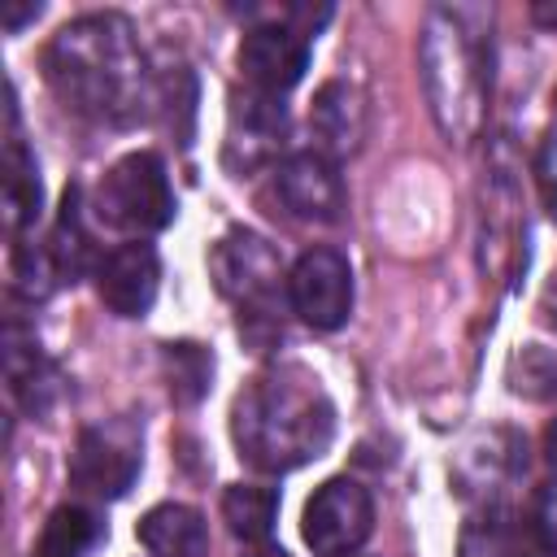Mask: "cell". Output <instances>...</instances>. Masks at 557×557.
Instances as JSON below:
<instances>
[{
	"label": "cell",
	"instance_id": "4",
	"mask_svg": "<svg viewBox=\"0 0 557 557\" xmlns=\"http://www.w3.org/2000/svg\"><path fill=\"white\" fill-rule=\"evenodd\" d=\"M209 270L218 292L239 309V331L257 335V326H265V335H283L274 305L278 296H287V274L278 265V252L261 235L244 226L226 231L209 252Z\"/></svg>",
	"mask_w": 557,
	"mask_h": 557
},
{
	"label": "cell",
	"instance_id": "19",
	"mask_svg": "<svg viewBox=\"0 0 557 557\" xmlns=\"http://www.w3.org/2000/svg\"><path fill=\"white\" fill-rule=\"evenodd\" d=\"M161 370L174 405H200L213 383V352L196 339H170L161 344Z\"/></svg>",
	"mask_w": 557,
	"mask_h": 557
},
{
	"label": "cell",
	"instance_id": "9",
	"mask_svg": "<svg viewBox=\"0 0 557 557\" xmlns=\"http://www.w3.org/2000/svg\"><path fill=\"white\" fill-rule=\"evenodd\" d=\"M274 196L283 205L287 218L296 222H313V226H335L348 209V187L339 165L309 148V152H292L278 170H274Z\"/></svg>",
	"mask_w": 557,
	"mask_h": 557
},
{
	"label": "cell",
	"instance_id": "21",
	"mask_svg": "<svg viewBox=\"0 0 557 557\" xmlns=\"http://www.w3.org/2000/svg\"><path fill=\"white\" fill-rule=\"evenodd\" d=\"M531 553H540V544L505 509H487L461 531V557H531Z\"/></svg>",
	"mask_w": 557,
	"mask_h": 557
},
{
	"label": "cell",
	"instance_id": "20",
	"mask_svg": "<svg viewBox=\"0 0 557 557\" xmlns=\"http://www.w3.org/2000/svg\"><path fill=\"white\" fill-rule=\"evenodd\" d=\"M222 518L235 540L244 544H265L278 518V492L261 483H231L222 492Z\"/></svg>",
	"mask_w": 557,
	"mask_h": 557
},
{
	"label": "cell",
	"instance_id": "12",
	"mask_svg": "<svg viewBox=\"0 0 557 557\" xmlns=\"http://www.w3.org/2000/svg\"><path fill=\"white\" fill-rule=\"evenodd\" d=\"M283 126H287L283 96H265L257 87L235 91L231 96V122H226V148H222L226 165L235 174L265 165L283 144Z\"/></svg>",
	"mask_w": 557,
	"mask_h": 557
},
{
	"label": "cell",
	"instance_id": "23",
	"mask_svg": "<svg viewBox=\"0 0 557 557\" xmlns=\"http://www.w3.org/2000/svg\"><path fill=\"white\" fill-rule=\"evenodd\" d=\"M39 13H44V4H35V0H30V4H13V0L0 4V22H4L9 35H17V30H22L26 22H35Z\"/></svg>",
	"mask_w": 557,
	"mask_h": 557
},
{
	"label": "cell",
	"instance_id": "26",
	"mask_svg": "<svg viewBox=\"0 0 557 557\" xmlns=\"http://www.w3.org/2000/svg\"><path fill=\"white\" fill-rule=\"evenodd\" d=\"M535 17H540V22H557V9H540V4H535Z\"/></svg>",
	"mask_w": 557,
	"mask_h": 557
},
{
	"label": "cell",
	"instance_id": "7",
	"mask_svg": "<svg viewBox=\"0 0 557 557\" xmlns=\"http://www.w3.org/2000/svg\"><path fill=\"white\" fill-rule=\"evenodd\" d=\"M370 531H374V500L348 474L326 479L309 496L300 518V535L313 548V557H352L370 540Z\"/></svg>",
	"mask_w": 557,
	"mask_h": 557
},
{
	"label": "cell",
	"instance_id": "22",
	"mask_svg": "<svg viewBox=\"0 0 557 557\" xmlns=\"http://www.w3.org/2000/svg\"><path fill=\"white\" fill-rule=\"evenodd\" d=\"M527 531H531V540H535L544 553H553V557H557V479H553V483H544V487L535 492V505H531Z\"/></svg>",
	"mask_w": 557,
	"mask_h": 557
},
{
	"label": "cell",
	"instance_id": "2",
	"mask_svg": "<svg viewBox=\"0 0 557 557\" xmlns=\"http://www.w3.org/2000/svg\"><path fill=\"white\" fill-rule=\"evenodd\" d=\"M335 435V405L322 379L300 361L252 374L231 405V440L261 474H287L318 461Z\"/></svg>",
	"mask_w": 557,
	"mask_h": 557
},
{
	"label": "cell",
	"instance_id": "15",
	"mask_svg": "<svg viewBox=\"0 0 557 557\" xmlns=\"http://www.w3.org/2000/svg\"><path fill=\"white\" fill-rule=\"evenodd\" d=\"M309 126L318 135V152H326L331 161L339 152H352L366 135V96L352 87V83H326L318 96H313V109H309Z\"/></svg>",
	"mask_w": 557,
	"mask_h": 557
},
{
	"label": "cell",
	"instance_id": "13",
	"mask_svg": "<svg viewBox=\"0 0 557 557\" xmlns=\"http://www.w3.org/2000/svg\"><path fill=\"white\" fill-rule=\"evenodd\" d=\"M4 370H9V392L13 400L30 413V418H44L57 396H61V374L57 366L39 352V339L30 331H22L17 322H9L4 331Z\"/></svg>",
	"mask_w": 557,
	"mask_h": 557
},
{
	"label": "cell",
	"instance_id": "10",
	"mask_svg": "<svg viewBox=\"0 0 557 557\" xmlns=\"http://www.w3.org/2000/svg\"><path fill=\"white\" fill-rule=\"evenodd\" d=\"M309 52H313V39L274 17V22H261V26L244 30L235 61H239L248 87H257L265 96H283L305 78Z\"/></svg>",
	"mask_w": 557,
	"mask_h": 557
},
{
	"label": "cell",
	"instance_id": "11",
	"mask_svg": "<svg viewBox=\"0 0 557 557\" xmlns=\"http://www.w3.org/2000/svg\"><path fill=\"white\" fill-rule=\"evenodd\" d=\"M96 296L117 318H144L161 287V257L144 239H126L96 261Z\"/></svg>",
	"mask_w": 557,
	"mask_h": 557
},
{
	"label": "cell",
	"instance_id": "14",
	"mask_svg": "<svg viewBox=\"0 0 557 557\" xmlns=\"http://www.w3.org/2000/svg\"><path fill=\"white\" fill-rule=\"evenodd\" d=\"M44 209V183H39V165L35 152L22 144L17 131V104H13V87H9V135H4V226L13 239H22Z\"/></svg>",
	"mask_w": 557,
	"mask_h": 557
},
{
	"label": "cell",
	"instance_id": "1",
	"mask_svg": "<svg viewBox=\"0 0 557 557\" xmlns=\"http://www.w3.org/2000/svg\"><path fill=\"white\" fill-rule=\"evenodd\" d=\"M44 83L70 113L104 126H135L157 104V74L122 13L65 22L44 48Z\"/></svg>",
	"mask_w": 557,
	"mask_h": 557
},
{
	"label": "cell",
	"instance_id": "3",
	"mask_svg": "<svg viewBox=\"0 0 557 557\" xmlns=\"http://www.w3.org/2000/svg\"><path fill=\"white\" fill-rule=\"evenodd\" d=\"M418 57L435 126L453 144H466L483 122V61L474 35L453 9H431Z\"/></svg>",
	"mask_w": 557,
	"mask_h": 557
},
{
	"label": "cell",
	"instance_id": "25",
	"mask_svg": "<svg viewBox=\"0 0 557 557\" xmlns=\"http://www.w3.org/2000/svg\"><path fill=\"white\" fill-rule=\"evenodd\" d=\"M244 557H287V553H283V548H274V544H252Z\"/></svg>",
	"mask_w": 557,
	"mask_h": 557
},
{
	"label": "cell",
	"instance_id": "5",
	"mask_svg": "<svg viewBox=\"0 0 557 557\" xmlns=\"http://www.w3.org/2000/svg\"><path fill=\"white\" fill-rule=\"evenodd\" d=\"M96 218L113 231H126L135 239L157 235L174 222V187L165 174V161L157 152H126L113 161L96 187Z\"/></svg>",
	"mask_w": 557,
	"mask_h": 557
},
{
	"label": "cell",
	"instance_id": "16",
	"mask_svg": "<svg viewBox=\"0 0 557 557\" xmlns=\"http://www.w3.org/2000/svg\"><path fill=\"white\" fill-rule=\"evenodd\" d=\"M135 535L152 557H205V548H209L205 513L191 505H178V500L148 509L135 527Z\"/></svg>",
	"mask_w": 557,
	"mask_h": 557
},
{
	"label": "cell",
	"instance_id": "17",
	"mask_svg": "<svg viewBox=\"0 0 557 557\" xmlns=\"http://www.w3.org/2000/svg\"><path fill=\"white\" fill-rule=\"evenodd\" d=\"M39 248H44V257H48V265H52L61 287L87 274V265H91V235H87V222H83V191L78 187H65L61 209H57L48 235L39 239Z\"/></svg>",
	"mask_w": 557,
	"mask_h": 557
},
{
	"label": "cell",
	"instance_id": "8",
	"mask_svg": "<svg viewBox=\"0 0 557 557\" xmlns=\"http://www.w3.org/2000/svg\"><path fill=\"white\" fill-rule=\"evenodd\" d=\"M287 305L313 331H339L352 313V265L339 248H305L287 270Z\"/></svg>",
	"mask_w": 557,
	"mask_h": 557
},
{
	"label": "cell",
	"instance_id": "24",
	"mask_svg": "<svg viewBox=\"0 0 557 557\" xmlns=\"http://www.w3.org/2000/svg\"><path fill=\"white\" fill-rule=\"evenodd\" d=\"M544 453H548V461H553V470H557V418H553V426L544 431Z\"/></svg>",
	"mask_w": 557,
	"mask_h": 557
},
{
	"label": "cell",
	"instance_id": "18",
	"mask_svg": "<svg viewBox=\"0 0 557 557\" xmlns=\"http://www.w3.org/2000/svg\"><path fill=\"white\" fill-rule=\"evenodd\" d=\"M104 540V522L87 505H57L35 540L30 557H91V548Z\"/></svg>",
	"mask_w": 557,
	"mask_h": 557
},
{
	"label": "cell",
	"instance_id": "6",
	"mask_svg": "<svg viewBox=\"0 0 557 557\" xmlns=\"http://www.w3.org/2000/svg\"><path fill=\"white\" fill-rule=\"evenodd\" d=\"M144 466V426L135 418H109L78 431L70 453V483L96 500H122Z\"/></svg>",
	"mask_w": 557,
	"mask_h": 557
},
{
	"label": "cell",
	"instance_id": "27",
	"mask_svg": "<svg viewBox=\"0 0 557 557\" xmlns=\"http://www.w3.org/2000/svg\"><path fill=\"white\" fill-rule=\"evenodd\" d=\"M531 557H553V553H544V548H540V553H531Z\"/></svg>",
	"mask_w": 557,
	"mask_h": 557
}]
</instances>
